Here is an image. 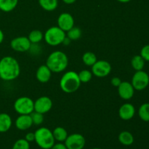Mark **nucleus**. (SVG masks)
Masks as SVG:
<instances>
[{"label":"nucleus","instance_id":"37","mask_svg":"<svg viewBox=\"0 0 149 149\" xmlns=\"http://www.w3.org/2000/svg\"><path fill=\"white\" fill-rule=\"evenodd\" d=\"M92 149H102V148H92Z\"/></svg>","mask_w":149,"mask_h":149},{"label":"nucleus","instance_id":"3","mask_svg":"<svg viewBox=\"0 0 149 149\" xmlns=\"http://www.w3.org/2000/svg\"><path fill=\"white\" fill-rule=\"evenodd\" d=\"M81 81L78 74L75 71H69L62 76L60 81V87L65 93H73L78 90Z\"/></svg>","mask_w":149,"mask_h":149},{"label":"nucleus","instance_id":"16","mask_svg":"<svg viewBox=\"0 0 149 149\" xmlns=\"http://www.w3.org/2000/svg\"><path fill=\"white\" fill-rule=\"evenodd\" d=\"M52 77V71L47 65H42L38 68L36 73V79L41 83H47Z\"/></svg>","mask_w":149,"mask_h":149},{"label":"nucleus","instance_id":"38","mask_svg":"<svg viewBox=\"0 0 149 149\" xmlns=\"http://www.w3.org/2000/svg\"><path fill=\"white\" fill-rule=\"evenodd\" d=\"M0 12H1V10H0Z\"/></svg>","mask_w":149,"mask_h":149},{"label":"nucleus","instance_id":"15","mask_svg":"<svg viewBox=\"0 0 149 149\" xmlns=\"http://www.w3.org/2000/svg\"><path fill=\"white\" fill-rule=\"evenodd\" d=\"M33 125L31 117L30 114L20 115L16 119L15 126L20 130H26Z\"/></svg>","mask_w":149,"mask_h":149},{"label":"nucleus","instance_id":"32","mask_svg":"<svg viewBox=\"0 0 149 149\" xmlns=\"http://www.w3.org/2000/svg\"><path fill=\"white\" fill-rule=\"evenodd\" d=\"M121 82H122V81H121V79L119 77H113L111 79V84L113 86H114V87H119Z\"/></svg>","mask_w":149,"mask_h":149},{"label":"nucleus","instance_id":"5","mask_svg":"<svg viewBox=\"0 0 149 149\" xmlns=\"http://www.w3.org/2000/svg\"><path fill=\"white\" fill-rule=\"evenodd\" d=\"M66 37L65 31L60 29L58 26H52L46 31L44 38L45 42L50 46H58L63 44Z\"/></svg>","mask_w":149,"mask_h":149},{"label":"nucleus","instance_id":"11","mask_svg":"<svg viewBox=\"0 0 149 149\" xmlns=\"http://www.w3.org/2000/svg\"><path fill=\"white\" fill-rule=\"evenodd\" d=\"M52 101L47 96H42L34 102V111L45 114L51 110Z\"/></svg>","mask_w":149,"mask_h":149},{"label":"nucleus","instance_id":"35","mask_svg":"<svg viewBox=\"0 0 149 149\" xmlns=\"http://www.w3.org/2000/svg\"><path fill=\"white\" fill-rule=\"evenodd\" d=\"M4 33H3L2 31L0 29V44L2 43L3 40H4Z\"/></svg>","mask_w":149,"mask_h":149},{"label":"nucleus","instance_id":"22","mask_svg":"<svg viewBox=\"0 0 149 149\" xmlns=\"http://www.w3.org/2000/svg\"><path fill=\"white\" fill-rule=\"evenodd\" d=\"M131 65L135 71H141L145 65V61L141 55H135L131 60Z\"/></svg>","mask_w":149,"mask_h":149},{"label":"nucleus","instance_id":"6","mask_svg":"<svg viewBox=\"0 0 149 149\" xmlns=\"http://www.w3.org/2000/svg\"><path fill=\"white\" fill-rule=\"evenodd\" d=\"M14 109L20 115L31 114L34 111V102L29 97H18L14 103Z\"/></svg>","mask_w":149,"mask_h":149},{"label":"nucleus","instance_id":"30","mask_svg":"<svg viewBox=\"0 0 149 149\" xmlns=\"http://www.w3.org/2000/svg\"><path fill=\"white\" fill-rule=\"evenodd\" d=\"M140 55L143 58L144 61L149 62V45H146L143 47Z\"/></svg>","mask_w":149,"mask_h":149},{"label":"nucleus","instance_id":"19","mask_svg":"<svg viewBox=\"0 0 149 149\" xmlns=\"http://www.w3.org/2000/svg\"><path fill=\"white\" fill-rule=\"evenodd\" d=\"M52 134H53L55 141H58L59 143L65 142L68 135L66 130L62 127H57L56 128H55L52 131Z\"/></svg>","mask_w":149,"mask_h":149},{"label":"nucleus","instance_id":"1","mask_svg":"<svg viewBox=\"0 0 149 149\" xmlns=\"http://www.w3.org/2000/svg\"><path fill=\"white\" fill-rule=\"evenodd\" d=\"M20 65L15 58L6 56L0 60V79L4 81H13L20 75Z\"/></svg>","mask_w":149,"mask_h":149},{"label":"nucleus","instance_id":"36","mask_svg":"<svg viewBox=\"0 0 149 149\" xmlns=\"http://www.w3.org/2000/svg\"><path fill=\"white\" fill-rule=\"evenodd\" d=\"M117 1L121 3H127L129 2V1H130L131 0H117Z\"/></svg>","mask_w":149,"mask_h":149},{"label":"nucleus","instance_id":"17","mask_svg":"<svg viewBox=\"0 0 149 149\" xmlns=\"http://www.w3.org/2000/svg\"><path fill=\"white\" fill-rule=\"evenodd\" d=\"M12 118L9 114L6 113H0V132L4 133L7 132L11 128Z\"/></svg>","mask_w":149,"mask_h":149},{"label":"nucleus","instance_id":"20","mask_svg":"<svg viewBox=\"0 0 149 149\" xmlns=\"http://www.w3.org/2000/svg\"><path fill=\"white\" fill-rule=\"evenodd\" d=\"M118 139L120 143L124 146H131L134 143V137L131 132L123 131L119 135Z\"/></svg>","mask_w":149,"mask_h":149},{"label":"nucleus","instance_id":"29","mask_svg":"<svg viewBox=\"0 0 149 149\" xmlns=\"http://www.w3.org/2000/svg\"><path fill=\"white\" fill-rule=\"evenodd\" d=\"M12 149H30V144L26 139H19L13 145Z\"/></svg>","mask_w":149,"mask_h":149},{"label":"nucleus","instance_id":"13","mask_svg":"<svg viewBox=\"0 0 149 149\" xmlns=\"http://www.w3.org/2000/svg\"><path fill=\"white\" fill-rule=\"evenodd\" d=\"M118 93L121 98L127 100L133 97L135 89L131 83L128 81H122L118 87Z\"/></svg>","mask_w":149,"mask_h":149},{"label":"nucleus","instance_id":"2","mask_svg":"<svg viewBox=\"0 0 149 149\" xmlns=\"http://www.w3.org/2000/svg\"><path fill=\"white\" fill-rule=\"evenodd\" d=\"M46 65L52 72H62L68 66V58L62 51H55L48 56Z\"/></svg>","mask_w":149,"mask_h":149},{"label":"nucleus","instance_id":"9","mask_svg":"<svg viewBox=\"0 0 149 149\" xmlns=\"http://www.w3.org/2000/svg\"><path fill=\"white\" fill-rule=\"evenodd\" d=\"M111 71V65L106 61H97L92 66V73L95 77H107Z\"/></svg>","mask_w":149,"mask_h":149},{"label":"nucleus","instance_id":"34","mask_svg":"<svg viewBox=\"0 0 149 149\" xmlns=\"http://www.w3.org/2000/svg\"><path fill=\"white\" fill-rule=\"evenodd\" d=\"M76 1H77V0H63V1L66 4H74Z\"/></svg>","mask_w":149,"mask_h":149},{"label":"nucleus","instance_id":"21","mask_svg":"<svg viewBox=\"0 0 149 149\" xmlns=\"http://www.w3.org/2000/svg\"><path fill=\"white\" fill-rule=\"evenodd\" d=\"M39 4L42 9L48 12L55 10L58 7V0H39Z\"/></svg>","mask_w":149,"mask_h":149},{"label":"nucleus","instance_id":"4","mask_svg":"<svg viewBox=\"0 0 149 149\" xmlns=\"http://www.w3.org/2000/svg\"><path fill=\"white\" fill-rule=\"evenodd\" d=\"M34 141L42 149H50L55 144L52 132L47 127H40L34 132Z\"/></svg>","mask_w":149,"mask_h":149},{"label":"nucleus","instance_id":"23","mask_svg":"<svg viewBox=\"0 0 149 149\" xmlns=\"http://www.w3.org/2000/svg\"><path fill=\"white\" fill-rule=\"evenodd\" d=\"M138 115L143 122H149V103H145L140 106L138 109Z\"/></svg>","mask_w":149,"mask_h":149},{"label":"nucleus","instance_id":"33","mask_svg":"<svg viewBox=\"0 0 149 149\" xmlns=\"http://www.w3.org/2000/svg\"><path fill=\"white\" fill-rule=\"evenodd\" d=\"M50 149H67V148L65 144L62 143H58L54 144Z\"/></svg>","mask_w":149,"mask_h":149},{"label":"nucleus","instance_id":"7","mask_svg":"<svg viewBox=\"0 0 149 149\" xmlns=\"http://www.w3.org/2000/svg\"><path fill=\"white\" fill-rule=\"evenodd\" d=\"M131 84L135 90L141 91L145 90L149 84L148 74L143 70L137 71L132 77Z\"/></svg>","mask_w":149,"mask_h":149},{"label":"nucleus","instance_id":"24","mask_svg":"<svg viewBox=\"0 0 149 149\" xmlns=\"http://www.w3.org/2000/svg\"><path fill=\"white\" fill-rule=\"evenodd\" d=\"M97 61V57L92 52H85L82 56L83 63L88 66H93Z\"/></svg>","mask_w":149,"mask_h":149},{"label":"nucleus","instance_id":"25","mask_svg":"<svg viewBox=\"0 0 149 149\" xmlns=\"http://www.w3.org/2000/svg\"><path fill=\"white\" fill-rule=\"evenodd\" d=\"M44 37L42 32L39 30H33L29 35V39L31 44H36L40 42Z\"/></svg>","mask_w":149,"mask_h":149},{"label":"nucleus","instance_id":"18","mask_svg":"<svg viewBox=\"0 0 149 149\" xmlns=\"http://www.w3.org/2000/svg\"><path fill=\"white\" fill-rule=\"evenodd\" d=\"M18 0H0V10L4 13L11 12L17 7Z\"/></svg>","mask_w":149,"mask_h":149},{"label":"nucleus","instance_id":"27","mask_svg":"<svg viewBox=\"0 0 149 149\" xmlns=\"http://www.w3.org/2000/svg\"><path fill=\"white\" fill-rule=\"evenodd\" d=\"M81 83H87L91 80L93 77V73L88 70H82L78 74Z\"/></svg>","mask_w":149,"mask_h":149},{"label":"nucleus","instance_id":"28","mask_svg":"<svg viewBox=\"0 0 149 149\" xmlns=\"http://www.w3.org/2000/svg\"><path fill=\"white\" fill-rule=\"evenodd\" d=\"M31 117L32 122H33V125H40L41 124L43 123L44 122V114L39 113L33 111L31 113Z\"/></svg>","mask_w":149,"mask_h":149},{"label":"nucleus","instance_id":"12","mask_svg":"<svg viewBox=\"0 0 149 149\" xmlns=\"http://www.w3.org/2000/svg\"><path fill=\"white\" fill-rule=\"evenodd\" d=\"M58 26L64 31L68 30L74 26V19L70 13H61L58 18Z\"/></svg>","mask_w":149,"mask_h":149},{"label":"nucleus","instance_id":"8","mask_svg":"<svg viewBox=\"0 0 149 149\" xmlns=\"http://www.w3.org/2000/svg\"><path fill=\"white\" fill-rule=\"evenodd\" d=\"M64 144L67 149H83L85 146L86 140L81 134L74 133L68 135Z\"/></svg>","mask_w":149,"mask_h":149},{"label":"nucleus","instance_id":"14","mask_svg":"<svg viewBox=\"0 0 149 149\" xmlns=\"http://www.w3.org/2000/svg\"><path fill=\"white\" fill-rule=\"evenodd\" d=\"M135 114V109L131 103H125L119 109V116L125 121L130 120Z\"/></svg>","mask_w":149,"mask_h":149},{"label":"nucleus","instance_id":"10","mask_svg":"<svg viewBox=\"0 0 149 149\" xmlns=\"http://www.w3.org/2000/svg\"><path fill=\"white\" fill-rule=\"evenodd\" d=\"M10 46L12 49L16 52H24L30 49L31 43L26 36H18L11 41Z\"/></svg>","mask_w":149,"mask_h":149},{"label":"nucleus","instance_id":"31","mask_svg":"<svg viewBox=\"0 0 149 149\" xmlns=\"http://www.w3.org/2000/svg\"><path fill=\"white\" fill-rule=\"evenodd\" d=\"M25 139L28 141V142L31 143L34 141L35 140V135L33 132H29L26 135V137H25Z\"/></svg>","mask_w":149,"mask_h":149},{"label":"nucleus","instance_id":"26","mask_svg":"<svg viewBox=\"0 0 149 149\" xmlns=\"http://www.w3.org/2000/svg\"><path fill=\"white\" fill-rule=\"evenodd\" d=\"M81 36V31L79 28L74 26L67 31V37L71 41L78 40Z\"/></svg>","mask_w":149,"mask_h":149}]
</instances>
